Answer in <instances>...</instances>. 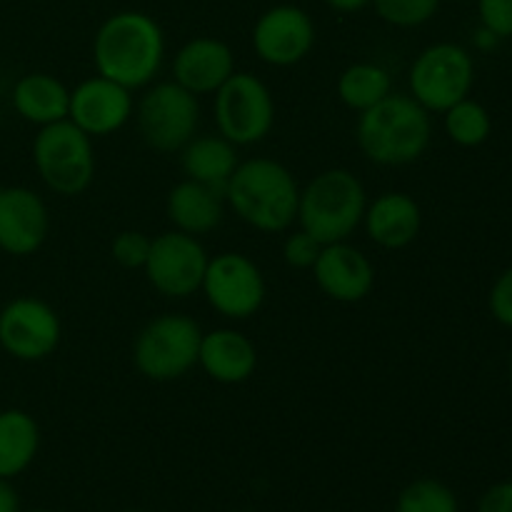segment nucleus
I'll return each mask as SVG.
<instances>
[{
	"instance_id": "1",
	"label": "nucleus",
	"mask_w": 512,
	"mask_h": 512,
	"mask_svg": "<svg viewBox=\"0 0 512 512\" xmlns=\"http://www.w3.org/2000/svg\"><path fill=\"white\" fill-rule=\"evenodd\" d=\"M165 58V35L150 15L123 10L105 20L93 40L98 75L128 90L153 83Z\"/></svg>"
},
{
	"instance_id": "2",
	"label": "nucleus",
	"mask_w": 512,
	"mask_h": 512,
	"mask_svg": "<svg viewBox=\"0 0 512 512\" xmlns=\"http://www.w3.org/2000/svg\"><path fill=\"white\" fill-rule=\"evenodd\" d=\"M225 198L240 220L263 233H283L298 218L300 188L295 175L278 160L250 158L238 163Z\"/></svg>"
},
{
	"instance_id": "3",
	"label": "nucleus",
	"mask_w": 512,
	"mask_h": 512,
	"mask_svg": "<svg viewBox=\"0 0 512 512\" xmlns=\"http://www.w3.org/2000/svg\"><path fill=\"white\" fill-rule=\"evenodd\" d=\"M358 145L378 165L415 163L428 150L433 125L430 115L413 95L390 93L358 120Z\"/></svg>"
},
{
	"instance_id": "4",
	"label": "nucleus",
	"mask_w": 512,
	"mask_h": 512,
	"mask_svg": "<svg viewBox=\"0 0 512 512\" xmlns=\"http://www.w3.org/2000/svg\"><path fill=\"white\" fill-rule=\"evenodd\" d=\"M368 195L363 183L345 168H330L315 175L300 190V228L320 245L343 243L363 223Z\"/></svg>"
},
{
	"instance_id": "5",
	"label": "nucleus",
	"mask_w": 512,
	"mask_h": 512,
	"mask_svg": "<svg viewBox=\"0 0 512 512\" xmlns=\"http://www.w3.org/2000/svg\"><path fill=\"white\" fill-rule=\"evenodd\" d=\"M203 330L193 318L165 313L150 320L133 345L135 368L155 383H170L198 365Z\"/></svg>"
},
{
	"instance_id": "6",
	"label": "nucleus",
	"mask_w": 512,
	"mask_h": 512,
	"mask_svg": "<svg viewBox=\"0 0 512 512\" xmlns=\"http://www.w3.org/2000/svg\"><path fill=\"white\" fill-rule=\"evenodd\" d=\"M33 160L40 178L53 193L80 195L95 178V153L90 135L73 120H58L40 128L33 143Z\"/></svg>"
},
{
	"instance_id": "7",
	"label": "nucleus",
	"mask_w": 512,
	"mask_h": 512,
	"mask_svg": "<svg viewBox=\"0 0 512 512\" xmlns=\"http://www.w3.org/2000/svg\"><path fill=\"white\" fill-rule=\"evenodd\" d=\"M475 83L473 55L458 43H435L410 68V95L428 113H445L468 98Z\"/></svg>"
},
{
	"instance_id": "8",
	"label": "nucleus",
	"mask_w": 512,
	"mask_h": 512,
	"mask_svg": "<svg viewBox=\"0 0 512 512\" xmlns=\"http://www.w3.org/2000/svg\"><path fill=\"white\" fill-rule=\"evenodd\" d=\"M215 123L220 135L235 148L260 143L275 123V103L268 85L253 73L230 75L215 90Z\"/></svg>"
},
{
	"instance_id": "9",
	"label": "nucleus",
	"mask_w": 512,
	"mask_h": 512,
	"mask_svg": "<svg viewBox=\"0 0 512 512\" xmlns=\"http://www.w3.org/2000/svg\"><path fill=\"white\" fill-rule=\"evenodd\" d=\"M135 118H138L140 135L150 148L160 153H175L193 140L195 128H198V95L185 90L175 80L158 83L145 90Z\"/></svg>"
},
{
	"instance_id": "10",
	"label": "nucleus",
	"mask_w": 512,
	"mask_h": 512,
	"mask_svg": "<svg viewBox=\"0 0 512 512\" xmlns=\"http://www.w3.org/2000/svg\"><path fill=\"white\" fill-rule=\"evenodd\" d=\"M208 253L195 235L168 230L150 243L145 275L165 298H190L200 290L208 268Z\"/></svg>"
},
{
	"instance_id": "11",
	"label": "nucleus",
	"mask_w": 512,
	"mask_h": 512,
	"mask_svg": "<svg viewBox=\"0 0 512 512\" xmlns=\"http://www.w3.org/2000/svg\"><path fill=\"white\" fill-rule=\"evenodd\" d=\"M200 290L215 313L245 320L265 303V278L258 265L243 253H220L208 260Z\"/></svg>"
},
{
	"instance_id": "12",
	"label": "nucleus",
	"mask_w": 512,
	"mask_h": 512,
	"mask_svg": "<svg viewBox=\"0 0 512 512\" xmlns=\"http://www.w3.org/2000/svg\"><path fill=\"white\" fill-rule=\"evenodd\" d=\"M60 343V318L45 300L18 298L0 310V345L18 360H43Z\"/></svg>"
},
{
	"instance_id": "13",
	"label": "nucleus",
	"mask_w": 512,
	"mask_h": 512,
	"mask_svg": "<svg viewBox=\"0 0 512 512\" xmlns=\"http://www.w3.org/2000/svg\"><path fill=\"white\" fill-rule=\"evenodd\" d=\"M315 45V23L298 5L265 10L253 28V48L263 63L290 68L308 58Z\"/></svg>"
},
{
	"instance_id": "14",
	"label": "nucleus",
	"mask_w": 512,
	"mask_h": 512,
	"mask_svg": "<svg viewBox=\"0 0 512 512\" xmlns=\"http://www.w3.org/2000/svg\"><path fill=\"white\" fill-rule=\"evenodd\" d=\"M133 115V95L113 80L95 75L70 90L68 120H73L90 138L110 135L123 128Z\"/></svg>"
},
{
	"instance_id": "15",
	"label": "nucleus",
	"mask_w": 512,
	"mask_h": 512,
	"mask_svg": "<svg viewBox=\"0 0 512 512\" xmlns=\"http://www.w3.org/2000/svg\"><path fill=\"white\" fill-rule=\"evenodd\" d=\"M313 275L318 288L335 303H358L368 298L375 285V270L368 255L345 240L323 245Z\"/></svg>"
},
{
	"instance_id": "16",
	"label": "nucleus",
	"mask_w": 512,
	"mask_h": 512,
	"mask_svg": "<svg viewBox=\"0 0 512 512\" xmlns=\"http://www.w3.org/2000/svg\"><path fill=\"white\" fill-rule=\"evenodd\" d=\"M48 208L28 188H0V248L30 255L48 238Z\"/></svg>"
},
{
	"instance_id": "17",
	"label": "nucleus",
	"mask_w": 512,
	"mask_h": 512,
	"mask_svg": "<svg viewBox=\"0 0 512 512\" xmlns=\"http://www.w3.org/2000/svg\"><path fill=\"white\" fill-rule=\"evenodd\" d=\"M235 73L233 50L218 38H193L173 60L175 83L193 95L215 93Z\"/></svg>"
},
{
	"instance_id": "18",
	"label": "nucleus",
	"mask_w": 512,
	"mask_h": 512,
	"mask_svg": "<svg viewBox=\"0 0 512 512\" xmlns=\"http://www.w3.org/2000/svg\"><path fill=\"white\" fill-rule=\"evenodd\" d=\"M198 365L223 385L245 383L258 368V353L255 345L243 333L230 328H218L203 333L200 340Z\"/></svg>"
},
{
	"instance_id": "19",
	"label": "nucleus",
	"mask_w": 512,
	"mask_h": 512,
	"mask_svg": "<svg viewBox=\"0 0 512 512\" xmlns=\"http://www.w3.org/2000/svg\"><path fill=\"white\" fill-rule=\"evenodd\" d=\"M365 233L380 248L398 250L413 243L423 225L420 205L408 193H383L365 208Z\"/></svg>"
},
{
	"instance_id": "20",
	"label": "nucleus",
	"mask_w": 512,
	"mask_h": 512,
	"mask_svg": "<svg viewBox=\"0 0 512 512\" xmlns=\"http://www.w3.org/2000/svg\"><path fill=\"white\" fill-rule=\"evenodd\" d=\"M223 198L220 190L188 178L170 190L165 210L175 230L198 238L223 223Z\"/></svg>"
},
{
	"instance_id": "21",
	"label": "nucleus",
	"mask_w": 512,
	"mask_h": 512,
	"mask_svg": "<svg viewBox=\"0 0 512 512\" xmlns=\"http://www.w3.org/2000/svg\"><path fill=\"white\" fill-rule=\"evenodd\" d=\"M13 105L28 123L43 128V125L68 118L70 90L53 75L30 73L15 85Z\"/></svg>"
},
{
	"instance_id": "22",
	"label": "nucleus",
	"mask_w": 512,
	"mask_h": 512,
	"mask_svg": "<svg viewBox=\"0 0 512 512\" xmlns=\"http://www.w3.org/2000/svg\"><path fill=\"white\" fill-rule=\"evenodd\" d=\"M180 163L190 180L210 185L225 195L230 175L238 168V153H235V145L223 135H203L185 145Z\"/></svg>"
},
{
	"instance_id": "23",
	"label": "nucleus",
	"mask_w": 512,
	"mask_h": 512,
	"mask_svg": "<svg viewBox=\"0 0 512 512\" xmlns=\"http://www.w3.org/2000/svg\"><path fill=\"white\" fill-rule=\"evenodd\" d=\"M38 423L23 410L0 413V478L8 480L23 473L38 453Z\"/></svg>"
},
{
	"instance_id": "24",
	"label": "nucleus",
	"mask_w": 512,
	"mask_h": 512,
	"mask_svg": "<svg viewBox=\"0 0 512 512\" xmlns=\"http://www.w3.org/2000/svg\"><path fill=\"white\" fill-rule=\"evenodd\" d=\"M393 80L383 65L375 63H355L345 68L338 78V95L350 110H363L373 108L383 98H388Z\"/></svg>"
},
{
	"instance_id": "25",
	"label": "nucleus",
	"mask_w": 512,
	"mask_h": 512,
	"mask_svg": "<svg viewBox=\"0 0 512 512\" xmlns=\"http://www.w3.org/2000/svg\"><path fill=\"white\" fill-rule=\"evenodd\" d=\"M490 130H493V120L478 100L463 98L453 108L445 110V133L455 145L478 148L490 138Z\"/></svg>"
},
{
	"instance_id": "26",
	"label": "nucleus",
	"mask_w": 512,
	"mask_h": 512,
	"mask_svg": "<svg viewBox=\"0 0 512 512\" xmlns=\"http://www.w3.org/2000/svg\"><path fill=\"white\" fill-rule=\"evenodd\" d=\"M395 512H458L453 490L438 480H415L400 493Z\"/></svg>"
},
{
	"instance_id": "27",
	"label": "nucleus",
	"mask_w": 512,
	"mask_h": 512,
	"mask_svg": "<svg viewBox=\"0 0 512 512\" xmlns=\"http://www.w3.org/2000/svg\"><path fill=\"white\" fill-rule=\"evenodd\" d=\"M375 13L395 28H418L435 18L440 0H373Z\"/></svg>"
},
{
	"instance_id": "28",
	"label": "nucleus",
	"mask_w": 512,
	"mask_h": 512,
	"mask_svg": "<svg viewBox=\"0 0 512 512\" xmlns=\"http://www.w3.org/2000/svg\"><path fill=\"white\" fill-rule=\"evenodd\" d=\"M150 243L153 240L148 238L140 230H123V233L115 235L113 245H110V253H113L115 263H120L123 268H143L145 260H148Z\"/></svg>"
},
{
	"instance_id": "29",
	"label": "nucleus",
	"mask_w": 512,
	"mask_h": 512,
	"mask_svg": "<svg viewBox=\"0 0 512 512\" xmlns=\"http://www.w3.org/2000/svg\"><path fill=\"white\" fill-rule=\"evenodd\" d=\"M320 250H323V245H320L313 235H308L303 228H300V230H295L293 235H288V240H285L283 258L290 268L308 270L315 265Z\"/></svg>"
},
{
	"instance_id": "30",
	"label": "nucleus",
	"mask_w": 512,
	"mask_h": 512,
	"mask_svg": "<svg viewBox=\"0 0 512 512\" xmlns=\"http://www.w3.org/2000/svg\"><path fill=\"white\" fill-rule=\"evenodd\" d=\"M480 25L500 40L512 35V0H478Z\"/></svg>"
},
{
	"instance_id": "31",
	"label": "nucleus",
	"mask_w": 512,
	"mask_h": 512,
	"mask_svg": "<svg viewBox=\"0 0 512 512\" xmlns=\"http://www.w3.org/2000/svg\"><path fill=\"white\" fill-rule=\"evenodd\" d=\"M488 305L493 318L498 320L500 325L512 330V265L495 280L493 290H490Z\"/></svg>"
},
{
	"instance_id": "32",
	"label": "nucleus",
	"mask_w": 512,
	"mask_h": 512,
	"mask_svg": "<svg viewBox=\"0 0 512 512\" xmlns=\"http://www.w3.org/2000/svg\"><path fill=\"white\" fill-rule=\"evenodd\" d=\"M478 512H512V480L493 485L480 500Z\"/></svg>"
},
{
	"instance_id": "33",
	"label": "nucleus",
	"mask_w": 512,
	"mask_h": 512,
	"mask_svg": "<svg viewBox=\"0 0 512 512\" xmlns=\"http://www.w3.org/2000/svg\"><path fill=\"white\" fill-rule=\"evenodd\" d=\"M0 512H18V495L0 478Z\"/></svg>"
},
{
	"instance_id": "34",
	"label": "nucleus",
	"mask_w": 512,
	"mask_h": 512,
	"mask_svg": "<svg viewBox=\"0 0 512 512\" xmlns=\"http://www.w3.org/2000/svg\"><path fill=\"white\" fill-rule=\"evenodd\" d=\"M333 10H340V13H358L365 5H370L373 0H325Z\"/></svg>"
},
{
	"instance_id": "35",
	"label": "nucleus",
	"mask_w": 512,
	"mask_h": 512,
	"mask_svg": "<svg viewBox=\"0 0 512 512\" xmlns=\"http://www.w3.org/2000/svg\"><path fill=\"white\" fill-rule=\"evenodd\" d=\"M498 35H493L490 33V30H485V28H480L478 30V38H475V43L480 45V48H493L495 43H498Z\"/></svg>"
},
{
	"instance_id": "36",
	"label": "nucleus",
	"mask_w": 512,
	"mask_h": 512,
	"mask_svg": "<svg viewBox=\"0 0 512 512\" xmlns=\"http://www.w3.org/2000/svg\"><path fill=\"white\" fill-rule=\"evenodd\" d=\"M510 385H512V360H510Z\"/></svg>"
},
{
	"instance_id": "37",
	"label": "nucleus",
	"mask_w": 512,
	"mask_h": 512,
	"mask_svg": "<svg viewBox=\"0 0 512 512\" xmlns=\"http://www.w3.org/2000/svg\"><path fill=\"white\" fill-rule=\"evenodd\" d=\"M35 512H48V510H35Z\"/></svg>"
}]
</instances>
